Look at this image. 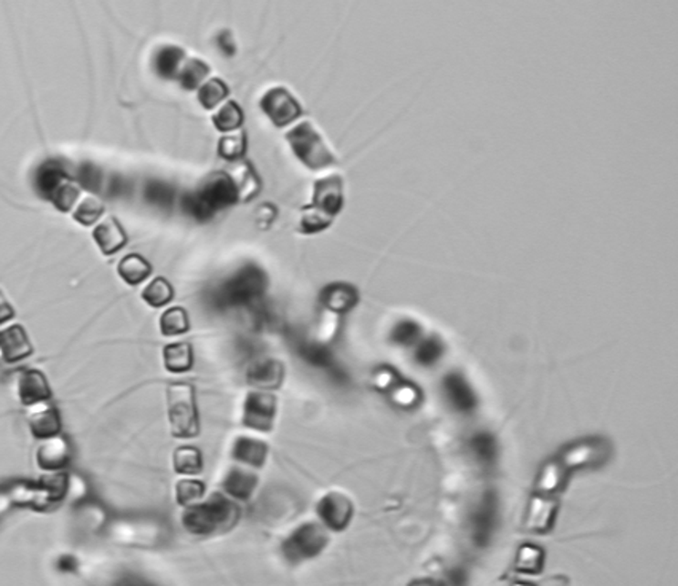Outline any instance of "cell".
<instances>
[{
  "label": "cell",
  "instance_id": "6da1fadb",
  "mask_svg": "<svg viewBox=\"0 0 678 586\" xmlns=\"http://www.w3.org/2000/svg\"><path fill=\"white\" fill-rule=\"evenodd\" d=\"M240 518V509L221 492L197 505L187 507L183 513V526L195 536H211L232 529Z\"/></svg>",
  "mask_w": 678,
  "mask_h": 586
},
{
  "label": "cell",
  "instance_id": "7a4b0ae2",
  "mask_svg": "<svg viewBox=\"0 0 678 586\" xmlns=\"http://www.w3.org/2000/svg\"><path fill=\"white\" fill-rule=\"evenodd\" d=\"M168 419L176 438H193L200 432L195 389L189 383L168 386Z\"/></svg>",
  "mask_w": 678,
  "mask_h": 586
},
{
  "label": "cell",
  "instance_id": "3957f363",
  "mask_svg": "<svg viewBox=\"0 0 678 586\" xmlns=\"http://www.w3.org/2000/svg\"><path fill=\"white\" fill-rule=\"evenodd\" d=\"M613 454V447L609 440L590 437L581 440L571 441L565 447H560L556 460L564 467L567 472L573 470H584V468H596L609 462Z\"/></svg>",
  "mask_w": 678,
  "mask_h": 586
},
{
  "label": "cell",
  "instance_id": "277c9868",
  "mask_svg": "<svg viewBox=\"0 0 678 586\" xmlns=\"http://www.w3.org/2000/svg\"><path fill=\"white\" fill-rule=\"evenodd\" d=\"M292 151L310 170H324L336 163V158L324 144L323 138L310 123H300L286 136Z\"/></svg>",
  "mask_w": 678,
  "mask_h": 586
},
{
  "label": "cell",
  "instance_id": "5b68a950",
  "mask_svg": "<svg viewBox=\"0 0 678 586\" xmlns=\"http://www.w3.org/2000/svg\"><path fill=\"white\" fill-rule=\"evenodd\" d=\"M328 532L323 526L307 523L294 530L283 543L286 560L291 562L305 561L319 555L328 545Z\"/></svg>",
  "mask_w": 678,
  "mask_h": 586
},
{
  "label": "cell",
  "instance_id": "8992f818",
  "mask_svg": "<svg viewBox=\"0 0 678 586\" xmlns=\"http://www.w3.org/2000/svg\"><path fill=\"white\" fill-rule=\"evenodd\" d=\"M240 201L238 190L234 179L225 172H214L204 180L202 189L198 190V204L206 211L228 208Z\"/></svg>",
  "mask_w": 678,
  "mask_h": 586
},
{
  "label": "cell",
  "instance_id": "52a82bcc",
  "mask_svg": "<svg viewBox=\"0 0 678 586\" xmlns=\"http://www.w3.org/2000/svg\"><path fill=\"white\" fill-rule=\"evenodd\" d=\"M276 415V398L270 392H251L245 402L243 424L257 432L272 430Z\"/></svg>",
  "mask_w": 678,
  "mask_h": 586
},
{
  "label": "cell",
  "instance_id": "ba28073f",
  "mask_svg": "<svg viewBox=\"0 0 678 586\" xmlns=\"http://www.w3.org/2000/svg\"><path fill=\"white\" fill-rule=\"evenodd\" d=\"M260 108L275 123V127L278 128L287 127L292 121L297 120L302 114L298 102L292 98L287 89L281 88V87L268 89L260 101Z\"/></svg>",
  "mask_w": 678,
  "mask_h": 586
},
{
  "label": "cell",
  "instance_id": "9c48e42d",
  "mask_svg": "<svg viewBox=\"0 0 678 586\" xmlns=\"http://www.w3.org/2000/svg\"><path fill=\"white\" fill-rule=\"evenodd\" d=\"M13 389H15L19 404L25 405L27 408H31L34 405L50 402L51 389L48 379L44 373L34 370V368L16 373Z\"/></svg>",
  "mask_w": 678,
  "mask_h": 586
},
{
  "label": "cell",
  "instance_id": "30bf717a",
  "mask_svg": "<svg viewBox=\"0 0 678 586\" xmlns=\"http://www.w3.org/2000/svg\"><path fill=\"white\" fill-rule=\"evenodd\" d=\"M318 515L330 530H343L353 517V504L342 492H329L318 504Z\"/></svg>",
  "mask_w": 678,
  "mask_h": 586
},
{
  "label": "cell",
  "instance_id": "8fae6325",
  "mask_svg": "<svg viewBox=\"0 0 678 586\" xmlns=\"http://www.w3.org/2000/svg\"><path fill=\"white\" fill-rule=\"evenodd\" d=\"M72 447L68 438L57 436L40 441L37 447V466L47 472H63L69 466Z\"/></svg>",
  "mask_w": 678,
  "mask_h": 586
},
{
  "label": "cell",
  "instance_id": "7c38bea8",
  "mask_svg": "<svg viewBox=\"0 0 678 586\" xmlns=\"http://www.w3.org/2000/svg\"><path fill=\"white\" fill-rule=\"evenodd\" d=\"M558 502L552 496L535 494L527 509L524 528L528 532H548L552 529V524L558 517Z\"/></svg>",
  "mask_w": 678,
  "mask_h": 586
},
{
  "label": "cell",
  "instance_id": "4fadbf2b",
  "mask_svg": "<svg viewBox=\"0 0 678 586\" xmlns=\"http://www.w3.org/2000/svg\"><path fill=\"white\" fill-rule=\"evenodd\" d=\"M27 426L32 437L38 441L47 440L61 434V416L50 402L34 405L27 411Z\"/></svg>",
  "mask_w": 678,
  "mask_h": 586
},
{
  "label": "cell",
  "instance_id": "5bb4252c",
  "mask_svg": "<svg viewBox=\"0 0 678 586\" xmlns=\"http://www.w3.org/2000/svg\"><path fill=\"white\" fill-rule=\"evenodd\" d=\"M342 204L343 193L340 177H324V179L315 183L313 204L311 206H315L324 214L329 215L330 219H334L339 214V211L342 209Z\"/></svg>",
  "mask_w": 678,
  "mask_h": 586
},
{
  "label": "cell",
  "instance_id": "9a60e30c",
  "mask_svg": "<svg viewBox=\"0 0 678 586\" xmlns=\"http://www.w3.org/2000/svg\"><path fill=\"white\" fill-rule=\"evenodd\" d=\"M31 354L32 344L25 328L21 325H10L0 330V359L6 364H16Z\"/></svg>",
  "mask_w": 678,
  "mask_h": 586
},
{
  "label": "cell",
  "instance_id": "2e32d148",
  "mask_svg": "<svg viewBox=\"0 0 678 586\" xmlns=\"http://www.w3.org/2000/svg\"><path fill=\"white\" fill-rule=\"evenodd\" d=\"M283 376H285V368L279 364L278 360H257L247 370L249 385L264 392L276 389L281 385Z\"/></svg>",
  "mask_w": 678,
  "mask_h": 586
},
{
  "label": "cell",
  "instance_id": "e0dca14e",
  "mask_svg": "<svg viewBox=\"0 0 678 586\" xmlns=\"http://www.w3.org/2000/svg\"><path fill=\"white\" fill-rule=\"evenodd\" d=\"M264 291V279L256 270H246L232 279L225 287V296L230 302L246 303Z\"/></svg>",
  "mask_w": 678,
  "mask_h": 586
},
{
  "label": "cell",
  "instance_id": "ac0fdd59",
  "mask_svg": "<svg viewBox=\"0 0 678 586\" xmlns=\"http://www.w3.org/2000/svg\"><path fill=\"white\" fill-rule=\"evenodd\" d=\"M96 244L104 255L119 252L127 244V234L115 217H106L93 231Z\"/></svg>",
  "mask_w": 678,
  "mask_h": 586
},
{
  "label": "cell",
  "instance_id": "d6986e66",
  "mask_svg": "<svg viewBox=\"0 0 678 586\" xmlns=\"http://www.w3.org/2000/svg\"><path fill=\"white\" fill-rule=\"evenodd\" d=\"M568 475L570 473L567 472L558 460H548L539 468L537 479H535V494L552 496V494L564 491Z\"/></svg>",
  "mask_w": 678,
  "mask_h": 586
},
{
  "label": "cell",
  "instance_id": "ffe728a7",
  "mask_svg": "<svg viewBox=\"0 0 678 586\" xmlns=\"http://www.w3.org/2000/svg\"><path fill=\"white\" fill-rule=\"evenodd\" d=\"M266 454H268V447L266 443L256 440V438H247V437H241L235 441L234 451H232L235 460H238L243 466L253 467V468H260L266 464Z\"/></svg>",
  "mask_w": 678,
  "mask_h": 586
},
{
  "label": "cell",
  "instance_id": "44dd1931",
  "mask_svg": "<svg viewBox=\"0 0 678 586\" xmlns=\"http://www.w3.org/2000/svg\"><path fill=\"white\" fill-rule=\"evenodd\" d=\"M223 486L224 491L230 498L246 500L253 496L254 489L257 486V477L249 470L236 467L225 475Z\"/></svg>",
  "mask_w": 678,
  "mask_h": 586
},
{
  "label": "cell",
  "instance_id": "7402d4cb",
  "mask_svg": "<svg viewBox=\"0 0 678 586\" xmlns=\"http://www.w3.org/2000/svg\"><path fill=\"white\" fill-rule=\"evenodd\" d=\"M444 387L447 397H449L451 404L455 406L456 410L462 411V413H469V411L475 410V392H473V389L469 387L468 383L462 376L452 375V376L445 379Z\"/></svg>",
  "mask_w": 678,
  "mask_h": 586
},
{
  "label": "cell",
  "instance_id": "603a6c76",
  "mask_svg": "<svg viewBox=\"0 0 678 586\" xmlns=\"http://www.w3.org/2000/svg\"><path fill=\"white\" fill-rule=\"evenodd\" d=\"M50 200L55 208L68 212L76 206L80 196V189L77 183L72 182L66 177H57L53 180L50 187Z\"/></svg>",
  "mask_w": 678,
  "mask_h": 586
},
{
  "label": "cell",
  "instance_id": "cb8c5ba5",
  "mask_svg": "<svg viewBox=\"0 0 678 586\" xmlns=\"http://www.w3.org/2000/svg\"><path fill=\"white\" fill-rule=\"evenodd\" d=\"M496 498L495 494H487L482 499L481 504L475 509L473 524H475V532L477 539H485L488 532H492L495 523H496Z\"/></svg>",
  "mask_w": 678,
  "mask_h": 586
},
{
  "label": "cell",
  "instance_id": "d4e9b609",
  "mask_svg": "<svg viewBox=\"0 0 678 586\" xmlns=\"http://www.w3.org/2000/svg\"><path fill=\"white\" fill-rule=\"evenodd\" d=\"M151 263L138 253H130L119 263L120 278L130 285H138L144 283L151 276Z\"/></svg>",
  "mask_w": 678,
  "mask_h": 586
},
{
  "label": "cell",
  "instance_id": "484cf974",
  "mask_svg": "<svg viewBox=\"0 0 678 586\" xmlns=\"http://www.w3.org/2000/svg\"><path fill=\"white\" fill-rule=\"evenodd\" d=\"M165 368L172 373H184L193 364V351L189 343H172L163 349Z\"/></svg>",
  "mask_w": 678,
  "mask_h": 586
},
{
  "label": "cell",
  "instance_id": "4316f807",
  "mask_svg": "<svg viewBox=\"0 0 678 586\" xmlns=\"http://www.w3.org/2000/svg\"><path fill=\"white\" fill-rule=\"evenodd\" d=\"M172 466L179 475L193 477L203 470L202 453L195 447H181L174 451Z\"/></svg>",
  "mask_w": 678,
  "mask_h": 586
},
{
  "label": "cell",
  "instance_id": "83f0119b",
  "mask_svg": "<svg viewBox=\"0 0 678 586\" xmlns=\"http://www.w3.org/2000/svg\"><path fill=\"white\" fill-rule=\"evenodd\" d=\"M356 292L349 285L336 284L328 287L323 293V302L330 311L334 313H343L355 306Z\"/></svg>",
  "mask_w": 678,
  "mask_h": 586
},
{
  "label": "cell",
  "instance_id": "f1b7e54d",
  "mask_svg": "<svg viewBox=\"0 0 678 586\" xmlns=\"http://www.w3.org/2000/svg\"><path fill=\"white\" fill-rule=\"evenodd\" d=\"M234 179L240 200H251L259 193V177L256 176L253 168L249 164H238L235 170Z\"/></svg>",
  "mask_w": 678,
  "mask_h": 586
},
{
  "label": "cell",
  "instance_id": "f546056e",
  "mask_svg": "<svg viewBox=\"0 0 678 586\" xmlns=\"http://www.w3.org/2000/svg\"><path fill=\"white\" fill-rule=\"evenodd\" d=\"M545 564V551L535 545L520 547L516 558V571L524 574H538Z\"/></svg>",
  "mask_w": 678,
  "mask_h": 586
},
{
  "label": "cell",
  "instance_id": "4dcf8cb0",
  "mask_svg": "<svg viewBox=\"0 0 678 586\" xmlns=\"http://www.w3.org/2000/svg\"><path fill=\"white\" fill-rule=\"evenodd\" d=\"M174 296L172 285L165 278H155L147 284L146 289L142 291V300L152 306V308H162L168 303L172 302Z\"/></svg>",
  "mask_w": 678,
  "mask_h": 586
},
{
  "label": "cell",
  "instance_id": "1f68e13d",
  "mask_svg": "<svg viewBox=\"0 0 678 586\" xmlns=\"http://www.w3.org/2000/svg\"><path fill=\"white\" fill-rule=\"evenodd\" d=\"M160 330L165 336H178L189 330V315L185 309L170 308L160 317Z\"/></svg>",
  "mask_w": 678,
  "mask_h": 586
},
{
  "label": "cell",
  "instance_id": "d6a6232c",
  "mask_svg": "<svg viewBox=\"0 0 678 586\" xmlns=\"http://www.w3.org/2000/svg\"><path fill=\"white\" fill-rule=\"evenodd\" d=\"M227 85L221 78H211L198 88V102L204 108L211 110V108H217L227 98Z\"/></svg>",
  "mask_w": 678,
  "mask_h": 586
},
{
  "label": "cell",
  "instance_id": "836d02e7",
  "mask_svg": "<svg viewBox=\"0 0 678 586\" xmlns=\"http://www.w3.org/2000/svg\"><path fill=\"white\" fill-rule=\"evenodd\" d=\"M213 123L219 131H224V133L238 129L243 123V112H241L240 106L234 101L225 102L213 117Z\"/></svg>",
  "mask_w": 678,
  "mask_h": 586
},
{
  "label": "cell",
  "instance_id": "e575fe53",
  "mask_svg": "<svg viewBox=\"0 0 678 586\" xmlns=\"http://www.w3.org/2000/svg\"><path fill=\"white\" fill-rule=\"evenodd\" d=\"M208 74H210L208 64L200 59H189L183 64L178 77L184 88L195 89L208 77Z\"/></svg>",
  "mask_w": 678,
  "mask_h": 586
},
{
  "label": "cell",
  "instance_id": "d590c367",
  "mask_svg": "<svg viewBox=\"0 0 678 586\" xmlns=\"http://www.w3.org/2000/svg\"><path fill=\"white\" fill-rule=\"evenodd\" d=\"M204 483H202L200 479H181L178 485H176V500L179 505L183 507H192V505H197L202 502L203 499Z\"/></svg>",
  "mask_w": 678,
  "mask_h": 586
},
{
  "label": "cell",
  "instance_id": "8d00e7d4",
  "mask_svg": "<svg viewBox=\"0 0 678 586\" xmlns=\"http://www.w3.org/2000/svg\"><path fill=\"white\" fill-rule=\"evenodd\" d=\"M102 212H104V204H102L101 200L89 195L77 204L76 211H74V219L85 227H89V225H93L96 221H99Z\"/></svg>",
  "mask_w": 678,
  "mask_h": 586
},
{
  "label": "cell",
  "instance_id": "74e56055",
  "mask_svg": "<svg viewBox=\"0 0 678 586\" xmlns=\"http://www.w3.org/2000/svg\"><path fill=\"white\" fill-rule=\"evenodd\" d=\"M471 451L482 464H492L496 459V441L490 434H477L471 438Z\"/></svg>",
  "mask_w": 678,
  "mask_h": 586
},
{
  "label": "cell",
  "instance_id": "f35d334b",
  "mask_svg": "<svg viewBox=\"0 0 678 586\" xmlns=\"http://www.w3.org/2000/svg\"><path fill=\"white\" fill-rule=\"evenodd\" d=\"M330 219L329 215L324 214L319 209L315 206H305L302 211V219H300V230L305 233H315V231H321L326 227H329Z\"/></svg>",
  "mask_w": 678,
  "mask_h": 586
},
{
  "label": "cell",
  "instance_id": "ab89813d",
  "mask_svg": "<svg viewBox=\"0 0 678 586\" xmlns=\"http://www.w3.org/2000/svg\"><path fill=\"white\" fill-rule=\"evenodd\" d=\"M245 151H246V136L240 129H236V133L225 136L219 142V153L221 157L227 158V159H236Z\"/></svg>",
  "mask_w": 678,
  "mask_h": 586
},
{
  "label": "cell",
  "instance_id": "60d3db41",
  "mask_svg": "<svg viewBox=\"0 0 678 586\" xmlns=\"http://www.w3.org/2000/svg\"><path fill=\"white\" fill-rule=\"evenodd\" d=\"M181 64H184V51L176 46H168L160 53L159 66L160 70L170 77H178L181 70Z\"/></svg>",
  "mask_w": 678,
  "mask_h": 586
},
{
  "label": "cell",
  "instance_id": "b9f144b4",
  "mask_svg": "<svg viewBox=\"0 0 678 586\" xmlns=\"http://www.w3.org/2000/svg\"><path fill=\"white\" fill-rule=\"evenodd\" d=\"M391 400L394 404L409 408L413 406L420 402V392L417 387H413L412 385H407V383H398L391 389Z\"/></svg>",
  "mask_w": 678,
  "mask_h": 586
},
{
  "label": "cell",
  "instance_id": "7bdbcfd3",
  "mask_svg": "<svg viewBox=\"0 0 678 586\" xmlns=\"http://www.w3.org/2000/svg\"><path fill=\"white\" fill-rule=\"evenodd\" d=\"M398 383H400L398 375H394L391 368H381V370H379L377 375H375V386H377L379 389H381V391H391L394 386L398 385Z\"/></svg>",
  "mask_w": 678,
  "mask_h": 586
},
{
  "label": "cell",
  "instance_id": "ee69618b",
  "mask_svg": "<svg viewBox=\"0 0 678 586\" xmlns=\"http://www.w3.org/2000/svg\"><path fill=\"white\" fill-rule=\"evenodd\" d=\"M439 354H441V349H439L438 344L433 343V341H428L423 346L420 347L417 359L422 364H433L434 360L438 359Z\"/></svg>",
  "mask_w": 678,
  "mask_h": 586
},
{
  "label": "cell",
  "instance_id": "f6af8a7d",
  "mask_svg": "<svg viewBox=\"0 0 678 586\" xmlns=\"http://www.w3.org/2000/svg\"><path fill=\"white\" fill-rule=\"evenodd\" d=\"M419 334V328L415 327L413 324H402L396 330V340L400 343H411L413 338Z\"/></svg>",
  "mask_w": 678,
  "mask_h": 586
},
{
  "label": "cell",
  "instance_id": "bcb514c9",
  "mask_svg": "<svg viewBox=\"0 0 678 586\" xmlns=\"http://www.w3.org/2000/svg\"><path fill=\"white\" fill-rule=\"evenodd\" d=\"M15 317V309H13L10 302L6 300V296L4 295V292L0 291V325L5 324Z\"/></svg>",
  "mask_w": 678,
  "mask_h": 586
},
{
  "label": "cell",
  "instance_id": "7dc6e473",
  "mask_svg": "<svg viewBox=\"0 0 678 586\" xmlns=\"http://www.w3.org/2000/svg\"><path fill=\"white\" fill-rule=\"evenodd\" d=\"M409 586H443L438 581H430V579H423V581H415Z\"/></svg>",
  "mask_w": 678,
  "mask_h": 586
},
{
  "label": "cell",
  "instance_id": "c3c4849f",
  "mask_svg": "<svg viewBox=\"0 0 678 586\" xmlns=\"http://www.w3.org/2000/svg\"><path fill=\"white\" fill-rule=\"evenodd\" d=\"M120 586H151L149 583H144V581H125V583H121Z\"/></svg>",
  "mask_w": 678,
  "mask_h": 586
},
{
  "label": "cell",
  "instance_id": "681fc988",
  "mask_svg": "<svg viewBox=\"0 0 678 586\" xmlns=\"http://www.w3.org/2000/svg\"><path fill=\"white\" fill-rule=\"evenodd\" d=\"M513 586H535L532 583H526V581H516Z\"/></svg>",
  "mask_w": 678,
  "mask_h": 586
}]
</instances>
